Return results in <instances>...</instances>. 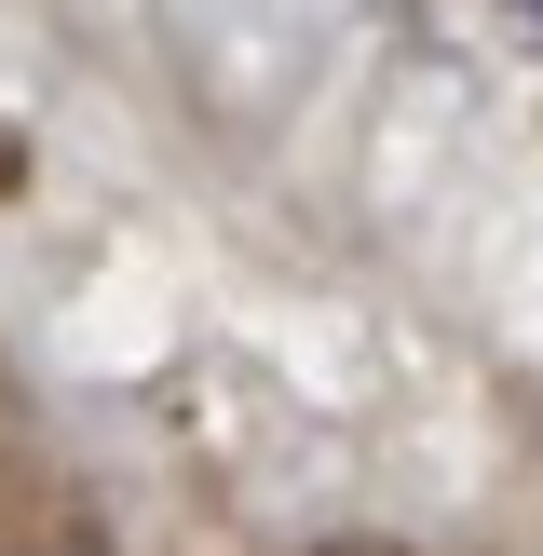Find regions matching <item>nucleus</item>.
Returning <instances> with one entry per match:
<instances>
[{
	"mask_svg": "<svg viewBox=\"0 0 543 556\" xmlns=\"http://www.w3.org/2000/svg\"><path fill=\"white\" fill-rule=\"evenodd\" d=\"M503 14H516V27H530V41H543V0H503Z\"/></svg>",
	"mask_w": 543,
	"mask_h": 556,
	"instance_id": "f257e3e1",
	"label": "nucleus"
}]
</instances>
